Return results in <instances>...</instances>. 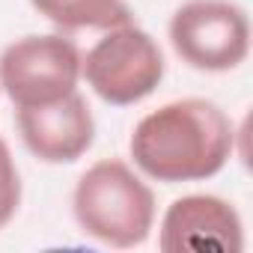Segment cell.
Returning a JSON list of instances; mask_svg holds the SVG:
<instances>
[{"instance_id":"obj_1","label":"cell","mask_w":253,"mask_h":253,"mask_svg":"<svg viewBox=\"0 0 253 253\" xmlns=\"http://www.w3.org/2000/svg\"><path fill=\"white\" fill-rule=\"evenodd\" d=\"M229 113L203 95H185L149 110L128 137V155L140 176L161 185L214 179L235 155Z\"/></svg>"},{"instance_id":"obj_2","label":"cell","mask_w":253,"mask_h":253,"mask_svg":"<svg viewBox=\"0 0 253 253\" xmlns=\"http://www.w3.org/2000/svg\"><path fill=\"white\" fill-rule=\"evenodd\" d=\"M72 214L78 229L116 250H131L149 241L158 217L155 191L122 158H98L72 191Z\"/></svg>"},{"instance_id":"obj_3","label":"cell","mask_w":253,"mask_h":253,"mask_svg":"<svg viewBox=\"0 0 253 253\" xmlns=\"http://www.w3.org/2000/svg\"><path fill=\"white\" fill-rule=\"evenodd\" d=\"M164 75L167 60L158 39L134 21L104 30L81 60V81L113 107L140 104L161 86Z\"/></svg>"},{"instance_id":"obj_4","label":"cell","mask_w":253,"mask_h":253,"mask_svg":"<svg viewBox=\"0 0 253 253\" xmlns=\"http://www.w3.org/2000/svg\"><path fill=\"white\" fill-rule=\"evenodd\" d=\"M167 36L197 72H232L250 57V18L235 0H185L170 15Z\"/></svg>"},{"instance_id":"obj_5","label":"cell","mask_w":253,"mask_h":253,"mask_svg":"<svg viewBox=\"0 0 253 253\" xmlns=\"http://www.w3.org/2000/svg\"><path fill=\"white\" fill-rule=\"evenodd\" d=\"M81 48L60 33H30L0 51V89L15 107L57 101L81 84Z\"/></svg>"},{"instance_id":"obj_6","label":"cell","mask_w":253,"mask_h":253,"mask_svg":"<svg viewBox=\"0 0 253 253\" xmlns=\"http://www.w3.org/2000/svg\"><path fill=\"white\" fill-rule=\"evenodd\" d=\"M158 247L164 253H241L244 220L217 194H185L164 209Z\"/></svg>"},{"instance_id":"obj_7","label":"cell","mask_w":253,"mask_h":253,"mask_svg":"<svg viewBox=\"0 0 253 253\" xmlns=\"http://www.w3.org/2000/svg\"><path fill=\"white\" fill-rule=\"evenodd\" d=\"M21 143L42 164H75L95 143V116L81 89L33 107H15Z\"/></svg>"},{"instance_id":"obj_8","label":"cell","mask_w":253,"mask_h":253,"mask_svg":"<svg viewBox=\"0 0 253 253\" xmlns=\"http://www.w3.org/2000/svg\"><path fill=\"white\" fill-rule=\"evenodd\" d=\"M30 6L63 33L110 30L134 21L125 0H30Z\"/></svg>"},{"instance_id":"obj_9","label":"cell","mask_w":253,"mask_h":253,"mask_svg":"<svg viewBox=\"0 0 253 253\" xmlns=\"http://www.w3.org/2000/svg\"><path fill=\"white\" fill-rule=\"evenodd\" d=\"M21 170L12 158V149L9 143L0 134V229H3L15 214H18V206H21Z\"/></svg>"}]
</instances>
